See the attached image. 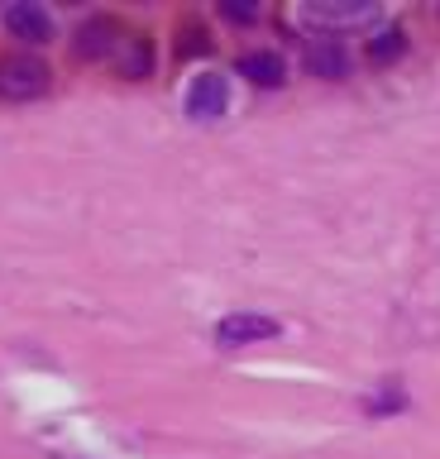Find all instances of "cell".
<instances>
[{
	"instance_id": "6da1fadb",
	"label": "cell",
	"mask_w": 440,
	"mask_h": 459,
	"mask_svg": "<svg viewBox=\"0 0 440 459\" xmlns=\"http://www.w3.org/2000/svg\"><path fill=\"white\" fill-rule=\"evenodd\" d=\"M48 86H53V67L44 63V57H34V53L0 57V100L24 106V100L48 96Z\"/></svg>"
},
{
	"instance_id": "7a4b0ae2",
	"label": "cell",
	"mask_w": 440,
	"mask_h": 459,
	"mask_svg": "<svg viewBox=\"0 0 440 459\" xmlns=\"http://www.w3.org/2000/svg\"><path fill=\"white\" fill-rule=\"evenodd\" d=\"M278 321L263 311H230L225 321L216 325V344L220 350H245V344H259V340H273L278 335Z\"/></svg>"
},
{
	"instance_id": "3957f363",
	"label": "cell",
	"mask_w": 440,
	"mask_h": 459,
	"mask_svg": "<svg viewBox=\"0 0 440 459\" xmlns=\"http://www.w3.org/2000/svg\"><path fill=\"white\" fill-rule=\"evenodd\" d=\"M120 39H125V29L110 20V14H91V20L77 29L73 53L82 57V63H110L116 48H120Z\"/></svg>"
},
{
	"instance_id": "277c9868",
	"label": "cell",
	"mask_w": 440,
	"mask_h": 459,
	"mask_svg": "<svg viewBox=\"0 0 440 459\" xmlns=\"http://www.w3.org/2000/svg\"><path fill=\"white\" fill-rule=\"evenodd\" d=\"M225 106H230V86H225V77H216V72H202V77H192L187 86V115L192 120H220Z\"/></svg>"
},
{
	"instance_id": "5b68a950",
	"label": "cell",
	"mask_w": 440,
	"mask_h": 459,
	"mask_svg": "<svg viewBox=\"0 0 440 459\" xmlns=\"http://www.w3.org/2000/svg\"><path fill=\"white\" fill-rule=\"evenodd\" d=\"M5 29H10V39L30 43V48H44V43L53 39L48 10L34 5V0H20V5H10V10H5Z\"/></svg>"
},
{
	"instance_id": "8992f818",
	"label": "cell",
	"mask_w": 440,
	"mask_h": 459,
	"mask_svg": "<svg viewBox=\"0 0 440 459\" xmlns=\"http://www.w3.org/2000/svg\"><path fill=\"white\" fill-rule=\"evenodd\" d=\"M116 72L120 77H130V82H144L149 72H153V39L149 34H130L125 29V39H120V48H116Z\"/></svg>"
},
{
	"instance_id": "52a82bcc",
	"label": "cell",
	"mask_w": 440,
	"mask_h": 459,
	"mask_svg": "<svg viewBox=\"0 0 440 459\" xmlns=\"http://www.w3.org/2000/svg\"><path fill=\"white\" fill-rule=\"evenodd\" d=\"M306 72H316L325 82H345L349 77V53L340 39H311L306 43Z\"/></svg>"
},
{
	"instance_id": "ba28073f",
	"label": "cell",
	"mask_w": 440,
	"mask_h": 459,
	"mask_svg": "<svg viewBox=\"0 0 440 459\" xmlns=\"http://www.w3.org/2000/svg\"><path fill=\"white\" fill-rule=\"evenodd\" d=\"M239 77H249L254 86H282L288 82V63L278 53H245L239 57Z\"/></svg>"
},
{
	"instance_id": "9c48e42d",
	"label": "cell",
	"mask_w": 440,
	"mask_h": 459,
	"mask_svg": "<svg viewBox=\"0 0 440 459\" xmlns=\"http://www.w3.org/2000/svg\"><path fill=\"white\" fill-rule=\"evenodd\" d=\"M402 53H407V34H402V29H378V34L368 39V63H378V67L397 63Z\"/></svg>"
},
{
	"instance_id": "30bf717a",
	"label": "cell",
	"mask_w": 440,
	"mask_h": 459,
	"mask_svg": "<svg viewBox=\"0 0 440 459\" xmlns=\"http://www.w3.org/2000/svg\"><path fill=\"white\" fill-rule=\"evenodd\" d=\"M368 5H306V20H321V24H359L368 20Z\"/></svg>"
},
{
	"instance_id": "8fae6325",
	"label": "cell",
	"mask_w": 440,
	"mask_h": 459,
	"mask_svg": "<svg viewBox=\"0 0 440 459\" xmlns=\"http://www.w3.org/2000/svg\"><path fill=\"white\" fill-rule=\"evenodd\" d=\"M177 53H182V57H192V53H211V34H206L202 24H187V29H182Z\"/></svg>"
},
{
	"instance_id": "7c38bea8",
	"label": "cell",
	"mask_w": 440,
	"mask_h": 459,
	"mask_svg": "<svg viewBox=\"0 0 440 459\" xmlns=\"http://www.w3.org/2000/svg\"><path fill=\"white\" fill-rule=\"evenodd\" d=\"M220 14H225V20H239V24H249V20H254V5H235V0H225V5H220Z\"/></svg>"
},
{
	"instance_id": "4fadbf2b",
	"label": "cell",
	"mask_w": 440,
	"mask_h": 459,
	"mask_svg": "<svg viewBox=\"0 0 440 459\" xmlns=\"http://www.w3.org/2000/svg\"><path fill=\"white\" fill-rule=\"evenodd\" d=\"M397 407H402V393H397V387H393L388 397H374V402H368V411H374V416H378V411H397Z\"/></svg>"
}]
</instances>
